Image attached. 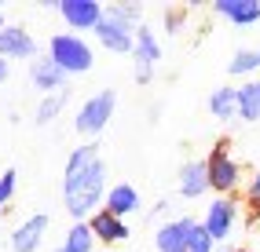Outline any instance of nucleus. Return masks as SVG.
<instances>
[{
	"mask_svg": "<svg viewBox=\"0 0 260 252\" xmlns=\"http://www.w3.org/2000/svg\"><path fill=\"white\" fill-rule=\"evenodd\" d=\"M114 110H117V92H114V88H103V92L88 95V99L77 106V117H74L77 136H84V143H95L103 132H107Z\"/></svg>",
	"mask_w": 260,
	"mask_h": 252,
	"instance_id": "20e7f679",
	"label": "nucleus"
},
{
	"mask_svg": "<svg viewBox=\"0 0 260 252\" xmlns=\"http://www.w3.org/2000/svg\"><path fill=\"white\" fill-rule=\"evenodd\" d=\"M8 77H11V62L0 59V84H8Z\"/></svg>",
	"mask_w": 260,
	"mask_h": 252,
	"instance_id": "a878e982",
	"label": "nucleus"
},
{
	"mask_svg": "<svg viewBox=\"0 0 260 252\" xmlns=\"http://www.w3.org/2000/svg\"><path fill=\"white\" fill-rule=\"evenodd\" d=\"M158 62H161L158 33H154L150 26H140V29H136V48H132V77H136V84H150Z\"/></svg>",
	"mask_w": 260,
	"mask_h": 252,
	"instance_id": "39448f33",
	"label": "nucleus"
},
{
	"mask_svg": "<svg viewBox=\"0 0 260 252\" xmlns=\"http://www.w3.org/2000/svg\"><path fill=\"white\" fill-rule=\"evenodd\" d=\"M66 103H70V88H66V92H55V95H41L37 110H33V124H37V128L55 124V117L66 110Z\"/></svg>",
	"mask_w": 260,
	"mask_h": 252,
	"instance_id": "a211bd4d",
	"label": "nucleus"
},
{
	"mask_svg": "<svg viewBox=\"0 0 260 252\" xmlns=\"http://www.w3.org/2000/svg\"><path fill=\"white\" fill-rule=\"evenodd\" d=\"M205 172H209V190L216 197H235L242 190V164L231 154L228 139L213 143V150L205 154Z\"/></svg>",
	"mask_w": 260,
	"mask_h": 252,
	"instance_id": "7ed1b4c3",
	"label": "nucleus"
},
{
	"mask_svg": "<svg viewBox=\"0 0 260 252\" xmlns=\"http://www.w3.org/2000/svg\"><path fill=\"white\" fill-rule=\"evenodd\" d=\"M107 15H117V19H125L132 26H143V8L136 0H114V4H107Z\"/></svg>",
	"mask_w": 260,
	"mask_h": 252,
	"instance_id": "4be33fe9",
	"label": "nucleus"
},
{
	"mask_svg": "<svg viewBox=\"0 0 260 252\" xmlns=\"http://www.w3.org/2000/svg\"><path fill=\"white\" fill-rule=\"evenodd\" d=\"M15 190H19V172H15V168L0 172V212L8 208V201L15 197Z\"/></svg>",
	"mask_w": 260,
	"mask_h": 252,
	"instance_id": "b1692460",
	"label": "nucleus"
},
{
	"mask_svg": "<svg viewBox=\"0 0 260 252\" xmlns=\"http://www.w3.org/2000/svg\"><path fill=\"white\" fill-rule=\"evenodd\" d=\"M26 73H29V84H33V88H37L41 95L66 92V80H70V77H66V73H62V70H59V66L51 62L48 55H37V59L26 66Z\"/></svg>",
	"mask_w": 260,
	"mask_h": 252,
	"instance_id": "f8f14e48",
	"label": "nucleus"
},
{
	"mask_svg": "<svg viewBox=\"0 0 260 252\" xmlns=\"http://www.w3.org/2000/svg\"><path fill=\"white\" fill-rule=\"evenodd\" d=\"M107 161L99 154V143H81L66 154L62 164V208L74 216V223H88L107 201Z\"/></svg>",
	"mask_w": 260,
	"mask_h": 252,
	"instance_id": "f257e3e1",
	"label": "nucleus"
},
{
	"mask_svg": "<svg viewBox=\"0 0 260 252\" xmlns=\"http://www.w3.org/2000/svg\"><path fill=\"white\" fill-rule=\"evenodd\" d=\"M48 59L59 66L66 77H81L95 66V52L81 33H51L48 40Z\"/></svg>",
	"mask_w": 260,
	"mask_h": 252,
	"instance_id": "f03ea898",
	"label": "nucleus"
},
{
	"mask_svg": "<svg viewBox=\"0 0 260 252\" xmlns=\"http://www.w3.org/2000/svg\"><path fill=\"white\" fill-rule=\"evenodd\" d=\"M194 227H198V220H190V216L165 220L158 230H154V248H158V252H187Z\"/></svg>",
	"mask_w": 260,
	"mask_h": 252,
	"instance_id": "9d476101",
	"label": "nucleus"
},
{
	"mask_svg": "<svg viewBox=\"0 0 260 252\" xmlns=\"http://www.w3.org/2000/svg\"><path fill=\"white\" fill-rule=\"evenodd\" d=\"M62 248L66 252H92L95 248V234L88 223H70V230H66L62 238Z\"/></svg>",
	"mask_w": 260,
	"mask_h": 252,
	"instance_id": "412c9836",
	"label": "nucleus"
},
{
	"mask_svg": "<svg viewBox=\"0 0 260 252\" xmlns=\"http://www.w3.org/2000/svg\"><path fill=\"white\" fill-rule=\"evenodd\" d=\"M235 252H253V248H235Z\"/></svg>",
	"mask_w": 260,
	"mask_h": 252,
	"instance_id": "c85d7f7f",
	"label": "nucleus"
},
{
	"mask_svg": "<svg viewBox=\"0 0 260 252\" xmlns=\"http://www.w3.org/2000/svg\"><path fill=\"white\" fill-rule=\"evenodd\" d=\"M213 15H220L223 22L238 29H249L260 22V4L256 0H213Z\"/></svg>",
	"mask_w": 260,
	"mask_h": 252,
	"instance_id": "4468645a",
	"label": "nucleus"
},
{
	"mask_svg": "<svg viewBox=\"0 0 260 252\" xmlns=\"http://www.w3.org/2000/svg\"><path fill=\"white\" fill-rule=\"evenodd\" d=\"M242 201H246V205L260 216V168L246 179V187H242Z\"/></svg>",
	"mask_w": 260,
	"mask_h": 252,
	"instance_id": "393cba45",
	"label": "nucleus"
},
{
	"mask_svg": "<svg viewBox=\"0 0 260 252\" xmlns=\"http://www.w3.org/2000/svg\"><path fill=\"white\" fill-rule=\"evenodd\" d=\"M55 252H66V248H62V245H59V248H55Z\"/></svg>",
	"mask_w": 260,
	"mask_h": 252,
	"instance_id": "c756f323",
	"label": "nucleus"
},
{
	"mask_svg": "<svg viewBox=\"0 0 260 252\" xmlns=\"http://www.w3.org/2000/svg\"><path fill=\"white\" fill-rule=\"evenodd\" d=\"M176 190H180V197H187V201H198V197L209 194V172H205V157H194V161H183V164H180Z\"/></svg>",
	"mask_w": 260,
	"mask_h": 252,
	"instance_id": "ddd939ff",
	"label": "nucleus"
},
{
	"mask_svg": "<svg viewBox=\"0 0 260 252\" xmlns=\"http://www.w3.org/2000/svg\"><path fill=\"white\" fill-rule=\"evenodd\" d=\"M103 208L121 216V220H128L132 212H140L143 208V201H140V190L132 187V183H114V187L107 190V201H103Z\"/></svg>",
	"mask_w": 260,
	"mask_h": 252,
	"instance_id": "dca6fc26",
	"label": "nucleus"
},
{
	"mask_svg": "<svg viewBox=\"0 0 260 252\" xmlns=\"http://www.w3.org/2000/svg\"><path fill=\"white\" fill-rule=\"evenodd\" d=\"M88 227H92V234H95V241H103V245H121V241L132 238L128 223L121 220V216L107 212V208H99L92 220H88Z\"/></svg>",
	"mask_w": 260,
	"mask_h": 252,
	"instance_id": "2eb2a0df",
	"label": "nucleus"
},
{
	"mask_svg": "<svg viewBox=\"0 0 260 252\" xmlns=\"http://www.w3.org/2000/svg\"><path fill=\"white\" fill-rule=\"evenodd\" d=\"M0 59H8V62L26 59V62H33L37 59V37H33L26 26L8 22L4 29H0Z\"/></svg>",
	"mask_w": 260,
	"mask_h": 252,
	"instance_id": "1a4fd4ad",
	"label": "nucleus"
},
{
	"mask_svg": "<svg viewBox=\"0 0 260 252\" xmlns=\"http://www.w3.org/2000/svg\"><path fill=\"white\" fill-rule=\"evenodd\" d=\"M8 26V19H4V8H0V29H4Z\"/></svg>",
	"mask_w": 260,
	"mask_h": 252,
	"instance_id": "bb28decb",
	"label": "nucleus"
},
{
	"mask_svg": "<svg viewBox=\"0 0 260 252\" xmlns=\"http://www.w3.org/2000/svg\"><path fill=\"white\" fill-rule=\"evenodd\" d=\"M205 106H209V113L216 117V121H235V117H238V88H231V84L213 88Z\"/></svg>",
	"mask_w": 260,
	"mask_h": 252,
	"instance_id": "f3484780",
	"label": "nucleus"
},
{
	"mask_svg": "<svg viewBox=\"0 0 260 252\" xmlns=\"http://www.w3.org/2000/svg\"><path fill=\"white\" fill-rule=\"evenodd\" d=\"M216 252H235V248H228V245H216Z\"/></svg>",
	"mask_w": 260,
	"mask_h": 252,
	"instance_id": "cd10ccee",
	"label": "nucleus"
},
{
	"mask_svg": "<svg viewBox=\"0 0 260 252\" xmlns=\"http://www.w3.org/2000/svg\"><path fill=\"white\" fill-rule=\"evenodd\" d=\"M48 212H33L11 230V252H37L44 245V234H48Z\"/></svg>",
	"mask_w": 260,
	"mask_h": 252,
	"instance_id": "9b49d317",
	"label": "nucleus"
},
{
	"mask_svg": "<svg viewBox=\"0 0 260 252\" xmlns=\"http://www.w3.org/2000/svg\"><path fill=\"white\" fill-rule=\"evenodd\" d=\"M228 73L253 80V73H260V48H238L231 55V62H228Z\"/></svg>",
	"mask_w": 260,
	"mask_h": 252,
	"instance_id": "aec40b11",
	"label": "nucleus"
},
{
	"mask_svg": "<svg viewBox=\"0 0 260 252\" xmlns=\"http://www.w3.org/2000/svg\"><path fill=\"white\" fill-rule=\"evenodd\" d=\"M238 216H242V208H238V201H235V197H213L209 205H205L202 227H205V234H209L216 245H223V241H228L231 234H235Z\"/></svg>",
	"mask_w": 260,
	"mask_h": 252,
	"instance_id": "423d86ee",
	"label": "nucleus"
},
{
	"mask_svg": "<svg viewBox=\"0 0 260 252\" xmlns=\"http://www.w3.org/2000/svg\"><path fill=\"white\" fill-rule=\"evenodd\" d=\"M136 29H140V26L117 19V15H103V22H99V29H95V40L107 48L110 55H132V48H136Z\"/></svg>",
	"mask_w": 260,
	"mask_h": 252,
	"instance_id": "6e6552de",
	"label": "nucleus"
},
{
	"mask_svg": "<svg viewBox=\"0 0 260 252\" xmlns=\"http://www.w3.org/2000/svg\"><path fill=\"white\" fill-rule=\"evenodd\" d=\"M161 26H165V33H183V26H187V8H165L161 11Z\"/></svg>",
	"mask_w": 260,
	"mask_h": 252,
	"instance_id": "5701e85b",
	"label": "nucleus"
},
{
	"mask_svg": "<svg viewBox=\"0 0 260 252\" xmlns=\"http://www.w3.org/2000/svg\"><path fill=\"white\" fill-rule=\"evenodd\" d=\"M59 15L70 33H95L103 15H107V4H99V0H62Z\"/></svg>",
	"mask_w": 260,
	"mask_h": 252,
	"instance_id": "0eeeda50",
	"label": "nucleus"
},
{
	"mask_svg": "<svg viewBox=\"0 0 260 252\" xmlns=\"http://www.w3.org/2000/svg\"><path fill=\"white\" fill-rule=\"evenodd\" d=\"M238 117L242 121H260V80H242L238 84Z\"/></svg>",
	"mask_w": 260,
	"mask_h": 252,
	"instance_id": "6ab92c4d",
	"label": "nucleus"
}]
</instances>
